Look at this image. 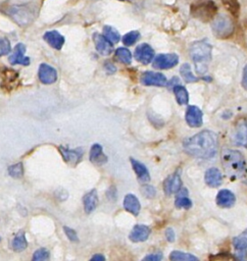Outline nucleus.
I'll return each instance as SVG.
<instances>
[{
    "label": "nucleus",
    "mask_w": 247,
    "mask_h": 261,
    "mask_svg": "<svg viewBox=\"0 0 247 261\" xmlns=\"http://www.w3.org/2000/svg\"><path fill=\"white\" fill-rule=\"evenodd\" d=\"M217 135L209 129H204L183 143L184 151L190 156L200 159H210L217 152Z\"/></svg>",
    "instance_id": "nucleus-1"
},
{
    "label": "nucleus",
    "mask_w": 247,
    "mask_h": 261,
    "mask_svg": "<svg viewBox=\"0 0 247 261\" xmlns=\"http://www.w3.org/2000/svg\"><path fill=\"white\" fill-rule=\"evenodd\" d=\"M221 164L232 180L243 176L246 172L245 158L238 150L225 149L221 152Z\"/></svg>",
    "instance_id": "nucleus-2"
},
{
    "label": "nucleus",
    "mask_w": 247,
    "mask_h": 261,
    "mask_svg": "<svg viewBox=\"0 0 247 261\" xmlns=\"http://www.w3.org/2000/svg\"><path fill=\"white\" fill-rule=\"evenodd\" d=\"M211 45L206 40L195 41L190 46V55L198 74H205L211 60Z\"/></svg>",
    "instance_id": "nucleus-3"
},
{
    "label": "nucleus",
    "mask_w": 247,
    "mask_h": 261,
    "mask_svg": "<svg viewBox=\"0 0 247 261\" xmlns=\"http://www.w3.org/2000/svg\"><path fill=\"white\" fill-rule=\"evenodd\" d=\"M216 11L217 7L212 0H195L190 6L192 16L201 21L212 20Z\"/></svg>",
    "instance_id": "nucleus-4"
},
{
    "label": "nucleus",
    "mask_w": 247,
    "mask_h": 261,
    "mask_svg": "<svg viewBox=\"0 0 247 261\" xmlns=\"http://www.w3.org/2000/svg\"><path fill=\"white\" fill-rule=\"evenodd\" d=\"M211 30L219 39L230 38L234 33V23L232 18L224 13L216 14L211 22Z\"/></svg>",
    "instance_id": "nucleus-5"
},
{
    "label": "nucleus",
    "mask_w": 247,
    "mask_h": 261,
    "mask_svg": "<svg viewBox=\"0 0 247 261\" xmlns=\"http://www.w3.org/2000/svg\"><path fill=\"white\" fill-rule=\"evenodd\" d=\"M8 13L19 25L30 24L36 16L35 11L27 5H13L9 8Z\"/></svg>",
    "instance_id": "nucleus-6"
},
{
    "label": "nucleus",
    "mask_w": 247,
    "mask_h": 261,
    "mask_svg": "<svg viewBox=\"0 0 247 261\" xmlns=\"http://www.w3.org/2000/svg\"><path fill=\"white\" fill-rule=\"evenodd\" d=\"M233 140L237 146L247 148V119L240 118L236 122Z\"/></svg>",
    "instance_id": "nucleus-7"
},
{
    "label": "nucleus",
    "mask_w": 247,
    "mask_h": 261,
    "mask_svg": "<svg viewBox=\"0 0 247 261\" xmlns=\"http://www.w3.org/2000/svg\"><path fill=\"white\" fill-rule=\"evenodd\" d=\"M179 62V56L175 53L158 54L153 60V67L158 69H169Z\"/></svg>",
    "instance_id": "nucleus-8"
},
{
    "label": "nucleus",
    "mask_w": 247,
    "mask_h": 261,
    "mask_svg": "<svg viewBox=\"0 0 247 261\" xmlns=\"http://www.w3.org/2000/svg\"><path fill=\"white\" fill-rule=\"evenodd\" d=\"M141 83L145 86L163 87V86H166L167 80L163 73L153 72V71H145L141 75Z\"/></svg>",
    "instance_id": "nucleus-9"
},
{
    "label": "nucleus",
    "mask_w": 247,
    "mask_h": 261,
    "mask_svg": "<svg viewBox=\"0 0 247 261\" xmlns=\"http://www.w3.org/2000/svg\"><path fill=\"white\" fill-rule=\"evenodd\" d=\"M186 122L191 127H199L203 122V113L201 109L195 105L188 106L185 115Z\"/></svg>",
    "instance_id": "nucleus-10"
},
{
    "label": "nucleus",
    "mask_w": 247,
    "mask_h": 261,
    "mask_svg": "<svg viewBox=\"0 0 247 261\" xmlns=\"http://www.w3.org/2000/svg\"><path fill=\"white\" fill-rule=\"evenodd\" d=\"M134 56L136 60H138L139 62L143 64H149L154 58V50L149 44L142 43L139 46H137Z\"/></svg>",
    "instance_id": "nucleus-11"
},
{
    "label": "nucleus",
    "mask_w": 247,
    "mask_h": 261,
    "mask_svg": "<svg viewBox=\"0 0 247 261\" xmlns=\"http://www.w3.org/2000/svg\"><path fill=\"white\" fill-rule=\"evenodd\" d=\"M182 188H183V182L179 172H175L174 174H170L163 181V191H164V194L167 196L178 193Z\"/></svg>",
    "instance_id": "nucleus-12"
},
{
    "label": "nucleus",
    "mask_w": 247,
    "mask_h": 261,
    "mask_svg": "<svg viewBox=\"0 0 247 261\" xmlns=\"http://www.w3.org/2000/svg\"><path fill=\"white\" fill-rule=\"evenodd\" d=\"M24 52H26V46L22 43L16 44V46L13 49V52L8 58V61L11 64L28 65L30 63V58L24 56Z\"/></svg>",
    "instance_id": "nucleus-13"
},
{
    "label": "nucleus",
    "mask_w": 247,
    "mask_h": 261,
    "mask_svg": "<svg viewBox=\"0 0 247 261\" xmlns=\"http://www.w3.org/2000/svg\"><path fill=\"white\" fill-rule=\"evenodd\" d=\"M38 75L40 81L46 85L53 84L57 80V72L55 68H53L52 66L46 63H42L40 65L38 70Z\"/></svg>",
    "instance_id": "nucleus-14"
},
{
    "label": "nucleus",
    "mask_w": 247,
    "mask_h": 261,
    "mask_svg": "<svg viewBox=\"0 0 247 261\" xmlns=\"http://www.w3.org/2000/svg\"><path fill=\"white\" fill-rule=\"evenodd\" d=\"M93 41H94L96 50L100 54L109 55L112 52V50H113L112 43L109 40H107L104 35H100L98 33H95L93 35Z\"/></svg>",
    "instance_id": "nucleus-15"
},
{
    "label": "nucleus",
    "mask_w": 247,
    "mask_h": 261,
    "mask_svg": "<svg viewBox=\"0 0 247 261\" xmlns=\"http://www.w3.org/2000/svg\"><path fill=\"white\" fill-rule=\"evenodd\" d=\"M204 180L205 184L210 188H216L219 187L223 182V175L219 169L215 167H210L206 170L204 174Z\"/></svg>",
    "instance_id": "nucleus-16"
},
{
    "label": "nucleus",
    "mask_w": 247,
    "mask_h": 261,
    "mask_svg": "<svg viewBox=\"0 0 247 261\" xmlns=\"http://www.w3.org/2000/svg\"><path fill=\"white\" fill-rule=\"evenodd\" d=\"M215 201H216L217 206H219L221 208H230V207L234 206V204L236 202V197L231 191L224 189L217 193Z\"/></svg>",
    "instance_id": "nucleus-17"
},
{
    "label": "nucleus",
    "mask_w": 247,
    "mask_h": 261,
    "mask_svg": "<svg viewBox=\"0 0 247 261\" xmlns=\"http://www.w3.org/2000/svg\"><path fill=\"white\" fill-rule=\"evenodd\" d=\"M149 234H150V228L147 225L137 224L132 229L129 236V239L134 243H140V242L146 241Z\"/></svg>",
    "instance_id": "nucleus-18"
},
{
    "label": "nucleus",
    "mask_w": 247,
    "mask_h": 261,
    "mask_svg": "<svg viewBox=\"0 0 247 261\" xmlns=\"http://www.w3.org/2000/svg\"><path fill=\"white\" fill-rule=\"evenodd\" d=\"M43 39L54 49L60 50L64 44V38L57 31L46 32L43 36Z\"/></svg>",
    "instance_id": "nucleus-19"
},
{
    "label": "nucleus",
    "mask_w": 247,
    "mask_h": 261,
    "mask_svg": "<svg viewBox=\"0 0 247 261\" xmlns=\"http://www.w3.org/2000/svg\"><path fill=\"white\" fill-rule=\"evenodd\" d=\"M59 150L62 154L63 159L67 162V163H78L82 156H83V149L82 148H78V149H66L64 147H59Z\"/></svg>",
    "instance_id": "nucleus-20"
},
{
    "label": "nucleus",
    "mask_w": 247,
    "mask_h": 261,
    "mask_svg": "<svg viewBox=\"0 0 247 261\" xmlns=\"http://www.w3.org/2000/svg\"><path fill=\"white\" fill-rule=\"evenodd\" d=\"M124 207L128 212H130L131 214H133L135 216L139 214L140 209H141V205H140L138 198L133 194L126 195V197L124 199Z\"/></svg>",
    "instance_id": "nucleus-21"
},
{
    "label": "nucleus",
    "mask_w": 247,
    "mask_h": 261,
    "mask_svg": "<svg viewBox=\"0 0 247 261\" xmlns=\"http://www.w3.org/2000/svg\"><path fill=\"white\" fill-rule=\"evenodd\" d=\"M233 245L237 254L239 255V258L244 259L243 255L245 254L244 252L247 250V229L234 238Z\"/></svg>",
    "instance_id": "nucleus-22"
},
{
    "label": "nucleus",
    "mask_w": 247,
    "mask_h": 261,
    "mask_svg": "<svg viewBox=\"0 0 247 261\" xmlns=\"http://www.w3.org/2000/svg\"><path fill=\"white\" fill-rule=\"evenodd\" d=\"M131 163H132L134 171L137 174L138 179L141 182H147L150 180V174L148 172V169L146 168V166L143 163H141L138 160L133 159V158H131Z\"/></svg>",
    "instance_id": "nucleus-23"
},
{
    "label": "nucleus",
    "mask_w": 247,
    "mask_h": 261,
    "mask_svg": "<svg viewBox=\"0 0 247 261\" xmlns=\"http://www.w3.org/2000/svg\"><path fill=\"white\" fill-rule=\"evenodd\" d=\"M90 161L96 164H103L107 161V157L102 151V146L94 144L90 150Z\"/></svg>",
    "instance_id": "nucleus-24"
},
{
    "label": "nucleus",
    "mask_w": 247,
    "mask_h": 261,
    "mask_svg": "<svg viewBox=\"0 0 247 261\" xmlns=\"http://www.w3.org/2000/svg\"><path fill=\"white\" fill-rule=\"evenodd\" d=\"M175 205L178 208H183V209H189L192 206V201L188 197V190L186 188H182L177 196H176V201Z\"/></svg>",
    "instance_id": "nucleus-25"
},
{
    "label": "nucleus",
    "mask_w": 247,
    "mask_h": 261,
    "mask_svg": "<svg viewBox=\"0 0 247 261\" xmlns=\"http://www.w3.org/2000/svg\"><path fill=\"white\" fill-rule=\"evenodd\" d=\"M98 204V195L96 190H92L84 197V209L86 213H91Z\"/></svg>",
    "instance_id": "nucleus-26"
},
{
    "label": "nucleus",
    "mask_w": 247,
    "mask_h": 261,
    "mask_svg": "<svg viewBox=\"0 0 247 261\" xmlns=\"http://www.w3.org/2000/svg\"><path fill=\"white\" fill-rule=\"evenodd\" d=\"M172 90H174V94L176 96L177 102L180 105H186L189 101V94H188L186 88L181 85H176L172 88Z\"/></svg>",
    "instance_id": "nucleus-27"
},
{
    "label": "nucleus",
    "mask_w": 247,
    "mask_h": 261,
    "mask_svg": "<svg viewBox=\"0 0 247 261\" xmlns=\"http://www.w3.org/2000/svg\"><path fill=\"white\" fill-rule=\"evenodd\" d=\"M169 259L174 261H197L198 258L192 254L181 252V251H172L169 255Z\"/></svg>",
    "instance_id": "nucleus-28"
},
{
    "label": "nucleus",
    "mask_w": 247,
    "mask_h": 261,
    "mask_svg": "<svg viewBox=\"0 0 247 261\" xmlns=\"http://www.w3.org/2000/svg\"><path fill=\"white\" fill-rule=\"evenodd\" d=\"M27 246H28V243H27L24 233L22 231L18 232L12 242L13 250L16 252H20V251H23L27 248Z\"/></svg>",
    "instance_id": "nucleus-29"
},
{
    "label": "nucleus",
    "mask_w": 247,
    "mask_h": 261,
    "mask_svg": "<svg viewBox=\"0 0 247 261\" xmlns=\"http://www.w3.org/2000/svg\"><path fill=\"white\" fill-rule=\"evenodd\" d=\"M103 35L105 36V38L107 40H109L112 44H115L119 41L120 39V36H119V33L113 28V27H110V25H105L103 28Z\"/></svg>",
    "instance_id": "nucleus-30"
},
{
    "label": "nucleus",
    "mask_w": 247,
    "mask_h": 261,
    "mask_svg": "<svg viewBox=\"0 0 247 261\" xmlns=\"http://www.w3.org/2000/svg\"><path fill=\"white\" fill-rule=\"evenodd\" d=\"M180 72L183 76V79L187 82V83H195L199 80V77L195 76L192 71H191V67L188 63H184L181 68H180Z\"/></svg>",
    "instance_id": "nucleus-31"
},
{
    "label": "nucleus",
    "mask_w": 247,
    "mask_h": 261,
    "mask_svg": "<svg viewBox=\"0 0 247 261\" xmlns=\"http://www.w3.org/2000/svg\"><path fill=\"white\" fill-rule=\"evenodd\" d=\"M115 56L118 58V60L125 64H130L132 62V54L130 50L127 48H117L115 51Z\"/></svg>",
    "instance_id": "nucleus-32"
},
{
    "label": "nucleus",
    "mask_w": 247,
    "mask_h": 261,
    "mask_svg": "<svg viewBox=\"0 0 247 261\" xmlns=\"http://www.w3.org/2000/svg\"><path fill=\"white\" fill-rule=\"evenodd\" d=\"M139 39H140V33L138 31H131L122 37V42L126 46H132Z\"/></svg>",
    "instance_id": "nucleus-33"
},
{
    "label": "nucleus",
    "mask_w": 247,
    "mask_h": 261,
    "mask_svg": "<svg viewBox=\"0 0 247 261\" xmlns=\"http://www.w3.org/2000/svg\"><path fill=\"white\" fill-rule=\"evenodd\" d=\"M223 3L226 6V8L232 12L234 16H238L240 11V6L237 0H223Z\"/></svg>",
    "instance_id": "nucleus-34"
},
{
    "label": "nucleus",
    "mask_w": 247,
    "mask_h": 261,
    "mask_svg": "<svg viewBox=\"0 0 247 261\" xmlns=\"http://www.w3.org/2000/svg\"><path fill=\"white\" fill-rule=\"evenodd\" d=\"M8 172H9V175H11L12 177H20L23 174L22 164L20 162H18L14 165H11L8 168Z\"/></svg>",
    "instance_id": "nucleus-35"
},
{
    "label": "nucleus",
    "mask_w": 247,
    "mask_h": 261,
    "mask_svg": "<svg viewBox=\"0 0 247 261\" xmlns=\"http://www.w3.org/2000/svg\"><path fill=\"white\" fill-rule=\"evenodd\" d=\"M47 259H49V252L44 248L38 249L37 251H35V253L33 255V260H35V261L47 260Z\"/></svg>",
    "instance_id": "nucleus-36"
},
{
    "label": "nucleus",
    "mask_w": 247,
    "mask_h": 261,
    "mask_svg": "<svg viewBox=\"0 0 247 261\" xmlns=\"http://www.w3.org/2000/svg\"><path fill=\"white\" fill-rule=\"evenodd\" d=\"M10 43L6 38H0V56L6 55L10 52Z\"/></svg>",
    "instance_id": "nucleus-37"
},
{
    "label": "nucleus",
    "mask_w": 247,
    "mask_h": 261,
    "mask_svg": "<svg viewBox=\"0 0 247 261\" xmlns=\"http://www.w3.org/2000/svg\"><path fill=\"white\" fill-rule=\"evenodd\" d=\"M141 192L144 194V196H146L147 198H153L156 194V191L153 187L151 186H144L142 189H141Z\"/></svg>",
    "instance_id": "nucleus-38"
},
{
    "label": "nucleus",
    "mask_w": 247,
    "mask_h": 261,
    "mask_svg": "<svg viewBox=\"0 0 247 261\" xmlns=\"http://www.w3.org/2000/svg\"><path fill=\"white\" fill-rule=\"evenodd\" d=\"M63 229H64L65 234L67 236V238H68L70 241H72V242H77V241H78L77 232H76L72 228L67 227V226H64V227H63Z\"/></svg>",
    "instance_id": "nucleus-39"
},
{
    "label": "nucleus",
    "mask_w": 247,
    "mask_h": 261,
    "mask_svg": "<svg viewBox=\"0 0 247 261\" xmlns=\"http://www.w3.org/2000/svg\"><path fill=\"white\" fill-rule=\"evenodd\" d=\"M162 258V254L161 253H152L148 256H146L144 258V260H150V261H158Z\"/></svg>",
    "instance_id": "nucleus-40"
},
{
    "label": "nucleus",
    "mask_w": 247,
    "mask_h": 261,
    "mask_svg": "<svg viewBox=\"0 0 247 261\" xmlns=\"http://www.w3.org/2000/svg\"><path fill=\"white\" fill-rule=\"evenodd\" d=\"M165 238L168 242H174L175 241V231L172 228L168 227L166 230H165Z\"/></svg>",
    "instance_id": "nucleus-41"
},
{
    "label": "nucleus",
    "mask_w": 247,
    "mask_h": 261,
    "mask_svg": "<svg viewBox=\"0 0 247 261\" xmlns=\"http://www.w3.org/2000/svg\"><path fill=\"white\" fill-rule=\"evenodd\" d=\"M242 87L247 90V64L244 66L243 69V76H242Z\"/></svg>",
    "instance_id": "nucleus-42"
},
{
    "label": "nucleus",
    "mask_w": 247,
    "mask_h": 261,
    "mask_svg": "<svg viewBox=\"0 0 247 261\" xmlns=\"http://www.w3.org/2000/svg\"><path fill=\"white\" fill-rule=\"evenodd\" d=\"M105 70H106L108 73H114L115 70H116V68H115V66H114L112 63L106 62V63H105Z\"/></svg>",
    "instance_id": "nucleus-43"
},
{
    "label": "nucleus",
    "mask_w": 247,
    "mask_h": 261,
    "mask_svg": "<svg viewBox=\"0 0 247 261\" xmlns=\"http://www.w3.org/2000/svg\"><path fill=\"white\" fill-rule=\"evenodd\" d=\"M105 258L102 256V255H100V254H96V255H94L93 257H92V260H94V261H96V260H98V261H101V260H104Z\"/></svg>",
    "instance_id": "nucleus-44"
},
{
    "label": "nucleus",
    "mask_w": 247,
    "mask_h": 261,
    "mask_svg": "<svg viewBox=\"0 0 247 261\" xmlns=\"http://www.w3.org/2000/svg\"><path fill=\"white\" fill-rule=\"evenodd\" d=\"M119 1H124V0H119Z\"/></svg>",
    "instance_id": "nucleus-45"
},
{
    "label": "nucleus",
    "mask_w": 247,
    "mask_h": 261,
    "mask_svg": "<svg viewBox=\"0 0 247 261\" xmlns=\"http://www.w3.org/2000/svg\"><path fill=\"white\" fill-rule=\"evenodd\" d=\"M246 184H247V180H246Z\"/></svg>",
    "instance_id": "nucleus-46"
}]
</instances>
